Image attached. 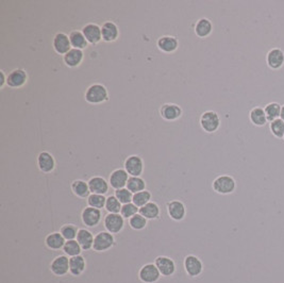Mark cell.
<instances>
[{
  "label": "cell",
  "instance_id": "cell-37",
  "mask_svg": "<svg viewBox=\"0 0 284 283\" xmlns=\"http://www.w3.org/2000/svg\"><path fill=\"white\" fill-rule=\"evenodd\" d=\"M148 225V219H146L143 215L138 213L134 216H132L129 219V226L130 228L136 231H142L144 230Z\"/></svg>",
  "mask_w": 284,
  "mask_h": 283
},
{
  "label": "cell",
  "instance_id": "cell-17",
  "mask_svg": "<svg viewBox=\"0 0 284 283\" xmlns=\"http://www.w3.org/2000/svg\"><path fill=\"white\" fill-rule=\"evenodd\" d=\"M266 64L273 70L281 69L284 65V51L281 48H272L266 54Z\"/></svg>",
  "mask_w": 284,
  "mask_h": 283
},
{
  "label": "cell",
  "instance_id": "cell-6",
  "mask_svg": "<svg viewBox=\"0 0 284 283\" xmlns=\"http://www.w3.org/2000/svg\"><path fill=\"white\" fill-rule=\"evenodd\" d=\"M125 171L130 177H141L144 173V160L142 159L138 154L129 155L124 163Z\"/></svg>",
  "mask_w": 284,
  "mask_h": 283
},
{
  "label": "cell",
  "instance_id": "cell-43",
  "mask_svg": "<svg viewBox=\"0 0 284 283\" xmlns=\"http://www.w3.org/2000/svg\"><path fill=\"white\" fill-rule=\"evenodd\" d=\"M8 75L4 74V70H0V89H3L6 86Z\"/></svg>",
  "mask_w": 284,
  "mask_h": 283
},
{
  "label": "cell",
  "instance_id": "cell-13",
  "mask_svg": "<svg viewBox=\"0 0 284 283\" xmlns=\"http://www.w3.org/2000/svg\"><path fill=\"white\" fill-rule=\"evenodd\" d=\"M154 264L158 267L162 277H172L177 271L176 262L166 256H159L155 258Z\"/></svg>",
  "mask_w": 284,
  "mask_h": 283
},
{
  "label": "cell",
  "instance_id": "cell-10",
  "mask_svg": "<svg viewBox=\"0 0 284 283\" xmlns=\"http://www.w3.org/2000/svg\"><path fill=\"white\" fill-rule=\"evenodd\" d=\"M166 211L170 219L181 222L187 216V206L181 200H170L166 203Z\"/></svg>",
  "mask_w": 284,
  "mask_h": 283
},
{
  "label": "cell",
  "instance_id": "cell-4",
  "mask_svg": "<svg viewBox=\"0 0 284 283\" xmlns=\"http://www.w3.org/2000/svg\"><path fill=\"white\" fill-rule=\"evenodd\" d=\"M115 245L114 235L108 231L98 232L94 238L93 250L96 252H105L111 250Z\"/></svg>",
  "mask_w": 284,
  "mask_h": 283
},
{
  "label": "cell",
  "instance_id": "cell-25",
  "mask_svg": "<svg viewBox=\"0 0 284 283\" xmlns=\"http://www.w3.org/2000/svg\"><path fill=\"white\" fill-rule=\"evenodd\" d=\"M66 243V239L63 237L60 232H51L45 237V246L48 249L58 251L63 249L64 245Z\"/></svg>",
  "mask_w": 284,
  "mask_h": 283
},
{
  "label": "cell",
  "instance_id": "cell-9",
  "mask_svg": "<svg viewBox=\"0 0 284 283\" xmlns=\"http://www.w3.org/2000/svg\"><path fill=\"white\" fill-rule=\"evenodd\" d=\"M103 226L105 231L112 233V235H117V233L122 232L125 227V218L120 214L108 213L103 218Z\"/></svg>",
  "mask_w": 284,
  "mask_h": 283
},
{
  "label": "cell",
  "instance_id": "cell-35",
  "mask_svg": "<svg viewBox=\"0 0 284 283\" xmlns=\"http://www.w3.org/2000/svg\"><path fill=\"white\" fill-rule=\"evenodd\" d=\"M151 199H152V194L149 192V190L145 189L142 190V192L133 194L132 202L136 204L138 208H143L147 203L150 202Z\"/></svg>",
  "mask_w": 284,
  "mask_h": 283
},
{
  "label": "cell",
  "instance_id": "cell-1",
  "mask_svg": "<svg viewBox=\"0 0 284 283\" xmlns=\"http://www.w3.org/2000/svg\"><path fill=\"white\" fill-rule=\"evenodd\" d=\"M109 92L101 83H94L87 89L84 93V100L90 104H102L109 101Z\"/></svg>",
  "mask_w": 284,
  "mask_h": 283
},
{
  "label": "cell",
  "instance_id": "cell-27",
  "mask_svg": "<svg viewBox=\"0 0 284 283\" xmlns=\"http://www.w3.org/2000/svg\"><path fill=\"white\" fill-rule=\"evenodd\" d=\"M94 238L95 236H93V233H92L90 230L88 229H79V232H78V236H77V242L79 243V245L81 246L82 250L84 251H88L93 249V245H94Z\"/></svg>",
  "mask_w": 284,
  "mask_h": 283
},
{
  "label": "cell",
  "instance_id": "cell-18",
  "mask_svg": "<svg viewBox=\"0 0 284 283\" xmlns=\"http://www.w3.org/2000/svg\"><path fill=\"white\" fill-rule=\"evenodd\" d=\"M38 167L43 174H50L55 169V159L49 151H42L38 155Z\"/></svg>",
  "mask_w": 284,
  "mask_h": 283
},
{
  "label": "cell",
  "instance_id": "cell-38",
  "mask_svg": "<svg viewBox=\"0 0 284 283\" xmlns=\"http://www.w3.org/2000/svg\"><path fill=\"white\" fill-rule=\"evenodd\" d=\"M78 232H79V229L74 224H65L60 228V233L66 240L76 239Z\"/></svg>",
  "mask_w": 284,
  "mask_h": 283
},
{
  "label": "cell",
  "instance_id": "cell-45",
  "mask_svg": "<svg viewBox=\"0 0 284 283\" xmlns=\"http://www.w3.org/2000/svg\"><path fill=\"white\" fill-rule=\"evenodd\" d=\"M283 140H284V138H283Z\"/></svg>",
  "mask_w": 284,
  "mask_h": 283
},
{
  "label": "cell",
  "instance_id": "cell-41",
  "mask_svg": "<svg viewBox=\"0 0 284 283\" xmlns=\"http://www.w3.org/2000/svg\"><path fill=\"white\" fill-rule=\"evenodd\" d=\"M140 212V208H138L133 202L123 204L122 210H120V215L125 219H130L132 216L138 214Z\"/></svg>",
  "mask_w": 284,
  "mask_h": 283
},
{
  "label": "cell",
  "instance_id": "cell-39",
  "mask_svg": "<svg viewBox=\"0 0 284 283\" xmlns=\"http://www.w3.org/2000/svg\"><path fill=\"white\" fill-rule=\"evenodd\" d=\"M105 201H106V197L104 195L91 194L88 197V207L101 210L102 208L105 207Z\"/></svg>",
  "mask_w": 284,
  "mask_h": 283
},
{
  "label": "cell",
  "instance_id": "cell-16",
  "mask_svg": "<svg viewBox=\"0 0 284 283\" xmlns=\"http://www.w3.org/2000/svg\"><path fill=\"white\" fill-rule=\"evenodd\" d=\"M52 47L55 53L60 55H65L73 48L69 37L64 32H58L54 35L52 39Z\"/></svg>",
  "mask_w": 284,
  "mask_h": 283
},
{
  "label": "cell",
  "instance_id": "cell-12",
  "mask_svg": "<svg viewBox=\"0 0 284 283\" xmlns=\"http://www.w3.org/2000/svg\"><path fill=\"white\" fill-rule=\"evenodd\" d=\"M183 110L177 103H164L160 108V116L165 122H176L182 117Z\"/></svg>",
  "mask_w": 284,
  "mask_h": 283
},
{
  "label": "cell",
  "instance_id": "cell-20",
  "mask_svg": "<svg viewBox=\"0 0 284 283\" xmlns=\"http://www.w3.org/2000/svg\"><path fill=\"white\" fill-rule=\"evenodd\" d=\"M130 176L125 171V168H117L113 171L109 177V183L112 189H120L127 187L128 180H129Z\"/></svg>",
  "mask_w": 284,
  "mask_h": 283
},
{
  "label": "cell",
  "instance_id": "cell-28",
  "mask_svg": "<svg viewBox=\"0 0 284 283\" xmlns=\"http://www.w3.org/2000/svg\"><path fill=\"white\" fill-rule=\"evenodd\" d=\"M139 213L143 215L148 221H155L161 216V209L157 202L150 201L143 208H140Z\"/></svg>",
  "mask_w": 284,
  "mask_h": 283
},
{
  "label": "cell",
  "instance_id": "cell-21",
  "mask_svg": "<svg viewBox=\"0 0 284 283\" xmlns=\"http://www.w3.org/2000/svg\"><path fill=\"white\" fill-rule=\"evenodd\" d=\"M91 194L98 195H106L109 193L110 183L100 176H94L88 181Z\"/></svg>",
  "mask_w": 284,
  "mask_h": 283
},
{
  "label": "cell",
  "instance_id": "cell-22",
  "mask_svg": "<svg viewBox=\"0 0 284 283\" xmlns=\"http://www.w3.org/2000/svg\"><path fill=\"white\" fill-rule=\"evenodd\" d=\"M101 33H102V41L105 43H113L118 40L120 31L118 26L112 22V20H108L102 24L101 26Z\"/></svg>",
  "mask_w": 284,
  "mask_h": 283
},
{
  "label": "cell",
  "instance_id": "cell-23",
  "mask_svg": "<svg viewBox=\"0 0 284 283\" xmlns=\"http://www.w3.org/2000/svg\"><path fill=\"white\" fill-rule=\"evenodd\" d=\"M84 60V52L80 49L72 48L70 50L63 55V62L67 67L69 68H76L79 67Z\"/></svg>",
  "mask_w": 284,
  "mask_h": 283
},
{
  "label": "cell",
  "instance_id": "cell-19",
  "mask_svg": "<svg viewBox=\"0 0 284 283\" xmlns=\"http://www.w3.org/2000/svg\"><path fill=\"white\" fill-rule=\"evenodd\" d=\"M157 46L163 53H174L178 50L179 41L173 35H162L157 41Z\"/></svg>",
  "mask_w": 284,
  "mask_h": 283
},
{
  "label": "cell",
  "instance_id": "cell-44",
  "mask_svg": "<svg viewBox=\"0 0 284 283\" xmlns=\"http://www.w3.org/2000/svg\"><path fill=\"white\" fill-rule=\"evenodd\" d=\"M280 118L283 120L284 122V104L282 105V110H281V115H280Z\"/></svg>",
  "mask_w": 284,
  "mask_h": 283
},
{
  "label": "cell",
  "instance_id": "cell-7",
  "mask_svg": "<svg viewBox=\"0 0 284 283\" xmlns=\"http://www.w3.org/2000/svg\"><path fill=\"white\" fill-rule=\"evenodd\" d=\"M28 79H29V77L24 68H15L8 74L6 86L10 89H21L26 86Z\"/></svg>",
  "mask_w": 284,
  "mask_h": 283
},
{
  "label": "cell",
  "instance_id": "cell-42",
  "mask_svg": "<svg viewBox=\"0 0 284 283\" xmlns=\"http://www.w3.org/2000/svg\"><path fill=\"white\" fill-rule=\"evenodd\" d=\"M114 195L122 204L130 203V202H132V199H133V193H131L127 188L116 189Z\"/></svg>",
  "mask_w": 284,
  "mask_h": 283
},
{
  "label": "cell",
  "instance_id": "cell-30",
  "mask_svg": "<svg viewBox=\"0 0 284 283\" xmlns=\"http://www.w3.org/2000/svg\"><path fill=\"white\" fill-rule=\"evenodd\" d=\"M70 44L72 47L75 49H80V50H84L89 47V42L85 39L84 34L80 30H73L68 34Z\"/></svg>",
  "mask_w": 284,
  "mask_h": 283
},
{
  "label": "cell",
  "instance_id": "cell-29",
  "mask_svg": "<svg viewBox=\"0 0 284 283\" xmlns=\"http://www.w3.org/2000/svg\"><path fill=\"white\" fill-rule=\"evenodd\" d=\"M70 189H72L75 196L81 198V199H85V198H88L91 195L89 183L82 179H77L73 181L72 186H70Z\"/></svg>",
  "mask_w": 284,
  "mask_h": 283
},
{
  "label": "cell",
  "instance_id": "cell-3",
  "mask_svg": "<svg viewBox=\"0 0 284 283\" xmlns=\"http://www.w3.org/2000/svg\"><path fill=\"white\" fill-rule=\"evenodd\" d=\"M199 124L201 129L205 133H215L218 131L219 127H221L222 120L217 112L209 110L202 113L199 119Z\"/></svg>",
  "mask_w": 284,
  "mask_h": 283
},
{
  "label": "cell",
  "instance_id": "cell-8",
  "mask_svg": "<svg viewBox=\"0 0 284 283\" xmlns=\"http://www.w3.org/2000/svg\"><path fill=\"white\" fill-rule=\"evenodd\" d=\"M161 277L162 275L154 263H147L139 271V279L143 283H157Z\"/></svg>",
  "mask_w": 284,
  "mask_h": 283
},
{
  "label": "cell",
  "instance_id": "cell-5",
  "mask_svg": "<svg viewBox=\"0 0 284 283\" xmlns=\"http://www.w3.org/2000/svg\"><path fill=\"white\" fill-rule=\"evenodd\" d=\"M183 267L187 275L190 278H197L203 273L202 261L194 254H189L183 261Z\"/></svg>",
  "mask_w": 284,
  "mask_h": 283
},
{
  "label": "cell",
  "instance_id": "cell-2",
  "mask_svg": "<svg viewBox=\"0 0 284 283\" xmlns=\"http://www.w3.org/2000/svg\"><path fill=\"white\" fill-rule=\"evenodd\" d=\"M212 188L217 194L230 195L237 189V181L232 176L221 175L213 180Z\"/></svg>",
  "mask_w": 284,
  "mask_h": 283
},
{
  "label": "cell",
  "instance_id": "cell-33",
  "mask_svg": "<svg viewBox=\"0 0 284 283\" xmlns=\"http://www.w3.org/2000/svg\"><path fill=\"white\" fill-rule=\"evenodd\" d=\"M126 188L129 189L131 193L136 194L146 189V181L142 178V177H130Z\"/></svg>",
  "mask_w": 284,
  "mask_h": 283
},
{
  "label": "cell",
  "instance_id": "cell-36",
  "mask_svg": "<svg viewBox=\"0 0 284 283\" xmlns=\"http://www.w3.org/2000/svg\"><path fill=\"white\" fill-rule=\"evenodd\" d=\"M122 207H123V204L120 203V201L115 197V195H111L109 197H106L104 209L106 210L108 213L120 214V210H122Z\"/></svg>",
  "mask_w": 284,
  "mask_h": 283
},
{
  "label": "cell",
  "instance_id": "cell-15",
  "mask_svg": "<svg viewBox=\"0 0 284 283\" xmlns=\"http://www.w3.org/2000/svg\"><path fill=\"white\" fill-rule=\"evenodd\" d=\"M50 272L55 277H64L69 273V259L66 254H61L51 261Z\"/></svg>",
  "mask_w": 284,
  "mask_h": 283
},
{
  "label": "cell",
  "instance_id": "cell-40",
  "mask_svg": "<svg viewBox=\"0 0 284 283\" xmlns=\"http://www.w3.org/2000/svg\"><path fill=\"white\" fill-rule=\"evenodd\" d=\"M269 130L272 134L277 139H283L284 138V122L281 118L274 120V122L269 123Z\"/></svg>",
  "mask_w": 284,
  "mask_h": 283
},
{
  "label": "cell",
  "instance_id": "cell-31",
  "mask_svg": "<svg viewBox=\"0 0 284 283\" xmlns=\"http://www.w3.org/2000/svg\"><path fill=\"white\" fill-rule=\"evenodd\" d=\"M249 120L252 125L257 127H263L267 124V117L265 114L264 108L254 107L249 112Z\"/></svg>",
  "mask_w": 284,
  "mask_h": 283
},
{
  "label": "cell",
  "instance_id": "cell-34",
  "mask_svg": "<svg viewBox=\"0 0 284 283\" xmlns=\"http://www.w3.org/2000/svg\"><path fill=\"white\" fill-rule=\"evenodd\" d=\"M62 250H63L64 254H66V256L69 258L80 256L81 252L83 251L81 248V246L79 245V243L77 242V239L66 240V243H65V245H64Z\"/></svg>",
  "mask_w": 284,
  "mask_h": 283
},
{
  "label": "cell",
  "instance_id": "cell-26",
  "mask_svg": "<svg viewBox=\"0 0 284 283\" xmlns=\"http://www.w3.org/2000/svg\"><path fill=\"white\" fill-rule=\"evenodd\" d=\"M87 270V261L83 256L69 258V274L74 277H79Z\"/></svg>",
  "mask_w": 284,
  "mask_h": 283
},
{
  "label": "cell",
  "instance_id": "cell-32",
  "mask_svg": "<svg viewBox=\"0 0 284 283\" xmlns=\"http://www.w3.org/2000/svg\"><path fill=\"white\" fill-rule=\"evenodd\" d=\"M282 105L279 102H271L265 105L264 111L267 117V120L269 123L274 122V120L280 118L281 115Z\"/></svg>",
  "mask_w": 284,
  "mask_h": 283
},
{
  "label": "cell",
  "instance_id": "cell-14",
  "mask_svg": "<svg viewBox=\"0 0 284 283\" xmlns=\"http://www.w3.org/2000/svg\"><path fill=\"white\" fill-rule=\"evenodd\" d=\"M82 33L84 34L85 39L91 45H97L102 41V33H101V26H99L94 23H89L82 28Z\"/></svg>",
  "mask_w": 284,
  "mask_h": 283
},
{
  "label": "cell",
  "instance_id": "cell-11",
  "mask_svg": "<svg viewBox=\"0 0 284 283\" xmlns=\"http://www.w3.org/2000/svg\"><path fill=\"white\" fill-rule=\"evenodd\" d=\"M102 219L101 210L95 209L92 207L84 208L81 212V221L83 225L87 226L89 228H94L100 224Z\"/></svg>",
  "mask_w": 284,
  "mask_h": 283
},
{
  "label": "cell",
  "instance_id": "cell-24",
  "mask_svg": "<svg viewBox=\"0 0 284 283\" xmlns=\"http://www.w3.org/2000/svg\"><path fill=\"white\" fill-rule=\"evenodd\" d=\"M213 29H214V27H213V23L211 20L207 17H202L196 22L194 32L196 37L199 39H207L212 34Z\"/></svg>",
  "mask_w": 284,
  "mask_h": 283
}]
</instances>
